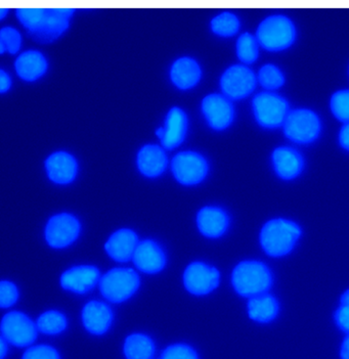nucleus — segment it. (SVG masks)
I'll list each match as a JSON object with an SVG mask.
<instances>
[{"mask_svg":"<svg viewBox=\"0 0 349 359\" xmlns=\"http://www.w3.org/2000/svg\"><path fill=\"white\" fill-rule=\"evenodd\" d=\"M301 235V227L296 222L287 218H274L263 224L259 243L270 257H284L294 250Z\"/></svg>","mask_w":349,"mask_h":359,"instance_id":"1","label":"nucleus"},{"mask_svg":"<svg viewBox=\"0 0 349 359\" xmlns=\"http://www.w3.org/2000/svg\"><path fill=\"white\" fill-rule=\"evenodd\" d=\"M272 283V271L261 261H242L232 271V287L242 297L252 298L268 293Z\"/></svg>","mask_w":349,"mask_h":359,"instance_id":"2","label":"nucleus"},{"mask_svg":"<svg viewBox=\"0 0 349 359\" xmlns=\"http://www.w3.org/2000/svg\"><path fill=\"white\" fill-rule=\"evenodd\" d=\"M255 36L263 50L277 53L288 50L294 44L297 29L287 15H272L259 23Z\"/></svg>","mask_w":349,"mask_h":359,"instance_id":"3","label":"nucleus"},{"mask_svg":"<svg viewBox=\"0 0 349 359\" xmlns=\"http://www.w3.org/2000/svg\"><path fill=\"white\" fill-rule=\"evenodd\" d=\"M255 121L265 129L283 127L290 111L288 100L274 91H261L252 100Z\"/></svg>","mask_w":349,"mask_h":359,"instance_id":"4","label":"nucleus"},{"mask_svg":"<svg viewBox=\"0 0 349 359\" xmlns=\"http://www.w3.org/2000/svg\"><path fill=\"white\" fill-rule=\"evenodd\" d=\"M283 131L285 137L294 144H312L322 133L321 118L310 109H293L286 118Z\"/></svg>","mask_w":349,"mask_h":359,"instance_id":"5","label":"nucleus"},{"mask_svg":"<svg viewBox=\"0 0 349 359\" xmlns=\"http://www.w3.org/2000/svg\"><path fill=\"white\" fill-rule=\"evenodd\" d=\"M140 284V276L133 269H114L100 278V290L110 302L122 303L134 295Z\"/></svg>","mask_w":349,"mask_h":359,"instance_id":"6","label":"nucleus"},{"mask_svg":"<svg viewBox=\"0 0 349 359\" xmlns=\"http://www.w3.org/2000/svg\"><path fill=\"white\" fill-rule=\"evenodd\" d=\"M257 75L246 65H232L220 78L223 95L230 100L246 99L256 88Z\"/></svg>","mask_w":349,"mask_h":359,"instance_id":"7","label":"nucleus"},{"mask_svg":"<svg viewBox=\"0 0 349 359\" xmlns=\"http://www.w3.org/2000/svg\"><path fill=\"white\" fill-rule=\"evenodd\" d=\"M172 173L183 186L200 184L207 176L208 163L200 154L195 151H183L172 159Z\"/></svg>","mask_w":349,"mask_h":359,"instance_id":"8","label":"nucleus"},{"mask_svg":"<svg viewBox=\"0 0 349 359\" xmlns=\"http://www.w3.org/2000/svg\"><path fill=\"white\" fill-rule=\"evenodd\" d=\"M2 337L13 346L26 347L37 338L34 323L22 312L13 311L6 314L1 322Z\"/></svg>","mask_w":349,"mask_h":359,"instance_id":"9","label":"nucleus"},{"mask_svg":"<svg viewBox=\"0 0 349 359\" xmlns=\"http://www.w3.org/2000/svg\"><path fill=\"white\" fill-rule=\"evenodd\" d=\"M220 282V273L216 267L203 262H193L183 273L185 289L196 296H204L216 289Z\"/></svg>","mask_w":349,"mask_h":359,"instance_id":"10","label":"nucleus"},{"mask_svg":"<svg viewBox=\"0 0 349 359\" xmlns=\"http://www.w3.org/2000/svg\"><path fill=\"white\" fill-rule=\"evenodd\" d=\"M80 233L77 218L68 213L58 214L48 220L46 229V242L55 249L66 248L73 244Z\"/></svg>","mask_w":349,"mask_h":359,"instance_id":"11","label":"nucleus"},{"mask_svg":"<svg viewBox=\"0 0 349 359\" xmlns=\"http://www.w3.org/2000/svg\"><path fill=\"white\" fill-rule=\"evenodd\" d=\"M202 111L206 121L214 130H225L234 121L235 109L232 100L223 95L212 93L205 97Z\"/></svg>","mask_w":349,"mask_h":359,"instance_id":"12","label":"nucleus"},{"mask_svg":"<svg viewBox=\"0 0 349 359\" xmlns=\"http://www.w3.org/2000/svg\"><path fill=\"white\" fill-rule=\"evenodd\" d=\"M272 165L277 177L283 180H296L304 169L303 156L291 147H277L272 153Z\"/></svg>","mask_w":349,"mask_h":359,"instance_id":"13","label":"nucleus"},{"mask_svg":"<svg viewBox=\"0 0 349 359\" xmlns=\"http://www.w3.org/2000/svg\"><path fill=\"white\" fill-rule=\"evenodd\" d=\"M74 13L73 8H46V15L41 26L31 36L44 43L53 41L68 29L69 20Z\"/></svg>","mask_w":349,"mask_h":359,"instance_id":"14","label":"nucleus"},{"mask_svg":"<svg viewBox=\"0 0 349 359\" xmlns=\"http://www.w3.org/2000/svg\"><path fill=\"white\" fill-rule=\"evenodd\" d=\"M187 131V118L185 111L174 107L167 114L165 127H161L156 131L157 137L161 140V144L166 149L178 148L185 140Z\"/></svg>","mask_w":349,"mask_h":359,"instance_id":"15","label":"nucleus"},{"mask_svg":"<svg viewBox=\"0 0 349 359\" xmlns=\"http://www.w3.org/2000/svg\"><path fill=\"white\" fill-rule=\"evenodd\" d=\"M100 280V271L91 265L75 266L65 271L60 276V285L67 291L85 294L91 291Z\"/></svg>","mask_w":349,"mask_h":359,"instance_id":"16","label":"nucleus"},{"mask_svg":"<svg viewBox=\"0 0 349 359\" xmlns=\"http://www.w3.org/2000/svg\"><path fill=\"white\" fill-rule=\"evenodd\" d=\"M133 260L140 271L150 274L160 273L166 264L164 252L152 240L138 243Z\"/></svg>","mask_w":349,"mask_h":359,"instance_id":"17","label":"nucleus"},{"mask_svg":"<svg viewBox=\"0 0 349 359\" xmlns=\"http://www.w3.org/2000/svg\"><path fill=\"white\" fill-rule=\"evenodd\" d=\"M46 168L49 180L58 184H71L78 171L75 158L66 151H57L49 156Z\"/></svg>","mask_w":349,"mask_h":359,"instance_id":"18","label":"nucleus"},{"mask_svg":"<svg viewBox=\"0 0 349 359\" xmlns=\"http://www.w3.org/2000/svg\"><path fill=\"white\" fill-rule=\"evenodd\" d=\"M197 225L203 236L210 238H220L229 229L230 217L227 212L219 207H204L197 215Z\"/></svg>","mask_w":349,"mask_h":359,"instance_id":"19","label":"nucleus"},{"mask_svg":"<svg viewBox=\"0 0 349 359\" xmlns=\"http://www.w3.org/2000/svg\"><path fill=\"white\" fill-rule=\"evenodd\" d=\"M138 245V235L131 229H123L110 236L105 249L112 259L118 262H127L133 258Z\"/></svg>","mask_w":349,"mask_h":359,"instance_id":"20","label":"nucleus"},{"mask_svg":"<svg viewBox=\"0 0 349 359\" xmlns=\"http://www.w3.org/2000/svg\"><path fill=\"white\" fill-rule=\"evenodd\" d=\"M82 322L89 333L103 334L111 327L113 312L109 305L98 301H91L82 310Z\"/></svg>","mask_w":349,"mask_h":359,"instance_id":"21","label":"nucleus"},{"mask_svg":"<svg viewBox=\"0 0 349 359\" xmlns=\"http://www.w3.org/2000/svg\"><path fill=\"white\" fill-rule=\"evenodd\" d=\"M167 166L166 154L155 144H147L138 154V167L147 177H157L164 172Z\"/></svg>","mask_w":349,"mask_h":359,"instance_id":"22","label":"nucleus"},{"mask_svg":"<svg viewBox=\"0 0 349 359\" xmlns=\"http://www.w3.org/2000/svg\"><path fill=\"white\" fill-rule=\"evenodd\" d=\"M170 78L178 88L183 90L192 88L200 81V66L191 57H180L172 65Z\"/></svg>","mask_w":349,"mask_h":359,"instance_id":"23","label":"nucleus"},{"mask_svg":"<svg viewBox=\"0 0 349 359\" xmlns=\"http://www.w3.org/2000/svg\"><path fill=\"white\" fill-rule=\"evenodd\" d=\"M15 68L18 75L25 81H35L46 74L48 62L39 51L28 50L18 57Z\"/></svg>","mask_w":349,"mask_h":359,"instance_id":"24","label":"nucleus"},{"mask_svg":"<svg viewBox=\"0 0 349 359\" xmlns=\"http://www.w3.org/2000/svg\"><path fill=\"white\" fill-rule=\"evenodd\" d=\"M248 316L253 322L268 323L277 318L279 312V301L275 296L265 293L249 299Z\"/></svg>","mask_w":349,"mask_h":359,"instance_id":"25","label":"nucleus"},{"mask_svg":"<svg viewBox=\"0 0 349 359\" xmlns=\"http://www.w3.org/2000/svg\"><path fill=\"white\" fill-rule=\"evenodd\" d=\"M124 354L127 359H153L155 355V344L145 334H131L125 340Z\"/></svg>","mask_w":349,"mask_h":359,"instance_id":"26","label":"nucleus"},{"mask_svg":"<svg viewBox=\"0 0 349 359\" xmlns=\"http://www.w3.org/2000/svg\"><path fill=\"white\" fill-rule=\"evenodd\" d=\"M259 48L261 46L255 35L249 32L243 33L237 40L236 51L238 59L246 66L253 64L258 59Z\"/></svg>","mask_w":349,"mask_h":359,"instance_id":"27","label":"nucleus"},{"mask_svg":"<svg viewBox=\"0 0 349 359\" xmlns=\"http://www.w3.org/2000/svg\"><path fill=\"white\" fill-rule=\"evenodd\" d=\"M283 71L274 64H265L259 69L257 82L265 91H274L285 84Z\"/></svg>","mask_w":349,"mask_h":359,"instance_id":"28","label":"nucleus"},{"mask_svg":"<svg viewBox=\"0 0 349 359\" xmlns=\"http://www.w3.org/2000/svg\"><path fill=\"white\" fill-rule=\"evenodd\" d=\"M240 25V20L235 13L225 12L212 19L211 30L218 36L232 37L238 33Z\"/></svg>","mask_w":349,"mask_h":359,"instance_id":"29","label":"nucleus"},{"mask_svg":"<svg viewBox=\"0 0 349 359\" xmlns=\"http://www.w3.org/2000/svg\"><path fill=\"white\" fill-rule=\"evenodd\" d=\"M37 327L41 333L57 334L62 333L67 327V318L59 311H46L39 316Z\"/></svg>","mask_w":349,"mask_h":359,"instance_id":"30","label":"nucleus"},{"mask_svg":"<svg viewBox=\"0 0 349 359\" xmlns=\"http://www.w3.org/2000/svg\"><path fill=\"white\" fill-rule=\"evenodd\" d=\"M330 110L338 121L349 123V89H340L333 93Z\"/></svg>","mask_w":349,"mask_h":359,"instance_id":"31","label":"nucleus"},{"mask_svg":"<svg viewBox=\"0 0 349 359\" xmlns=\"http://www.w3.org/2000/svg\"><path fill=\"white\" fill-rule=\"evenodd\" d=\"M15 15L22 25L28 29L29 34H31L41 26L46 18V8H18Z\"/></svg>","mask_w":349,"mask_h":359,"instance_id":"32","label":"nucleus"},{"mask_svg":"<svg viewBox=\"0 0 349 359\" xmlns=\"http://www.w3.org/2000/svg\"><path fill=\"white\" fill-rule=\"evenodd\" d=\"M21 48V35L15 29L11 27L2 28L0 31V53L8 50L10 53H17Z\"/></svg>","mask_w":349,"mask_h":359,"instance_id":"33","label":"nucleus"},{"mask_svg":"<svg viewBox=\"0 0 349 359\" xmlns=\"http://www.w3.org/2000/svg\"><path fill=\"white\" fill-rule=\"evenodd\" d=\"M334 320L337 327L349 334V289L340 298V304L335 311Z\"/></svg>","mask_w":349,"mask_h":359,"instance_id":"34","label":"nucleus"},{"mask_svg":"<svg viewBox=\"0 0 349 359\" xmlns=\"http://www.w3.org/2000/svg\"><path fill=\"white\" fill-rule=\"evenodd\" d=\"M159 359H199L193 348L185 344H176L167 347Z\"/></svg>","mask_w":349,"mask_h":359,"instance_id":"35","label":"nucleus"},{"mask_svg":"<svg viewBox=\"0 0 349 359\" xmlns=\"http://www.w3.org/2000/svg\"><path fill=\"white\" fill-rule=\"evenodd\" d=\"M19 298L17 287L11 282L2 280L0 283V306L8 309L13 306Z\"/></svg>","mask_w":349,"mask_h":359,"instance_id":"36","label":"nucleus"},{"mask_svg":"<svg viewBox=\"0 0 349 359\" xmlns=\"http://www.w3.org/2000/svg\"><path fill=\"white\" fill-rule=\"evenodd\" d=\"M23 359H60L55 348L48 345L31 347L25 352Z\"/></svg>","mask_w":349,"mask_h":359,"instance_id":"37","label":"nucleus"},{"mask_svg":"<svg viewBox=\"0 0 349 359\" xmlns=\"http://www.w3.org/2000/svg\"><path fill=\"white\" fill-rule=\"evenodd\" d=\"M338 142L340 147L349 151V123H344L338 133Z\"/></svg>","mask_w":349,"mask_h":359,"instance_id":"38","label":"nucleus"},{"mask_svg":"<svg viewBox=\"0 0 349 359\" xmlns=\"http://www.w3.org/2000/svg\"><path fill=\"white\" fill-rule=\"evenodd\" d=\"M11 78L4 70L0 71V93H4L10 89Z\"/></svg>","mask_w":349,"mask_h":359,"instance_id":"39","label":"nucleus"},{"mask_svg":"<svg viewBox=\"0 0 349 359\" xmlns=\"http://www.w3.org/2000/svg\"><path fill=\"white\" fill-rule=\"evenodd\" d=\"M340 358L341 359H349V334L342 342L341 349H340Z\"/></svg>","mask_w":349,"mask_h":359,"instance_id":"40","label":"nucleus"},{"mask_svg":"<svg viewBox=\"0 0 349 359\" xmlns=\"http://www.w3.org/2000/svg\"><path fill=\"white\" fill-rule=\"evenodd\" d=\"M0 343H1V358L0 359H4L6 354V339L4 337H1V339H0Z\"/></svg>","mask_w":349,"mask_h":359,"instance_id":"41","label":"nucleus"},{"mask_svg":"<svg viewBox=\"0 0 349 359\" xmlns=\"http://www.w3.org/2000/svg\"><path fill=\"white\" fill-rule=\"evenodd\" d=\"M8 12V11L6 10V8H1V10H0V19H4Z\"/></svg>","mask_w":349,"mask_h":359,"instance_id":"42","label":"nucleus"},{"mask_svg":"<svg viewBox=\"0 0 349 359\" xmlns=\"http://www.w3.org/2000/svg\"><path fill=\"white\" fill-rule=\"evenodd\" d=\"M348 72H349V70H348Z\"/></svg>","mask_w":349,"mask_h":359,"instance_id":"43","label":"nucleus"}]
</instances>
